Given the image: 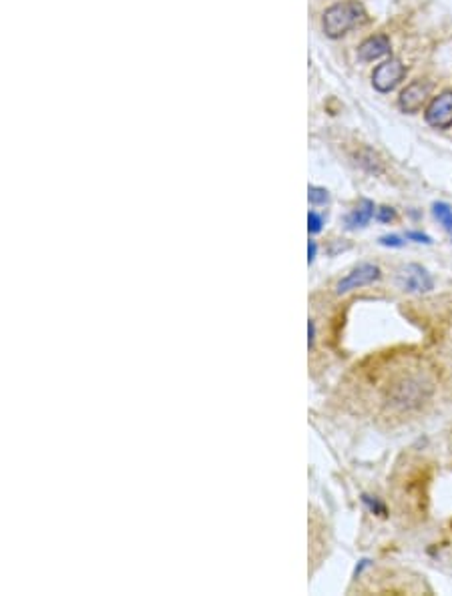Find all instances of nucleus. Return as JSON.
Segmentation results:
<instances>
[{
	"label": "nucleus",
	"mask_w": 452,
	"mask_h": 596,
	"mask_svg": "<svg viewBox=\"0 0 452 596\" xmlns=\"http://www.w3.org/2000/svg\"><path fill=\"white\" fill-rule=\"evenodd\" d=\"M372 215H374V203L372 201H368V199H364L354 211L346 217V225H348V229H356V227H364L370 219H372Z\"/></svg>",
	"instance_id": "nucleus-9"
},
{
	"label": "nucleus",
	"mask_w": 452,
	"mask_h": 596,
	"mask_svg": "<svg viewBox=\"0 0 452 596\" xmlns=\"http://www.w3.org/2000/svg\"><path fill=\"white\" fill-rule=\"evenodd\" d=\"M396 284L406 293H428L434 287L430 274L422 265H416V263H408L402 267L396 275Z\"/></svg>",
	"instance_id": "nucleus-3"
},
{
	"label": "nucleus",
	"mask_w": 452,
	"mask_h": 596,
	"mask_svg": "<svg viewBox=\"0 0 452 596\" xmlns=\"http://www.w3.org/2000/svg\"><path fill=\"white\" fill-rule=\"evenodd\" d=\"M308 229H310V233H318L322 229V217L315 211H310L308 215Z\"/></svg>",
	"instance_id": "nucleus-12"
},
{
	"label": "nucleus",
	"mask_w": 452,
	"mask_h": 596,
	"mask_svg": "<svg viewBox=\"0 0 452 596\" xmlns=\"http://www.w3.org/2000/svg\"><path fill=\"white\" fill-rule=\"evenodd\" d=\"M352 390L360 410L384 423L427 414L446 387V368L420 349H392L354 368Z\"/></svg>",
	"instance_id": "nucleus-1"
},
{
	"label": "nucleus",
	"mask_w": 452,
	"mask_h": 596,
	"mask_svg": "<svg viewBox=\"0 0 452 596\" xmlns=\"http://www.w3.org/2000/svg\"><path fill=\"white\" fill-rule=\"evenodd\" d=\"M315 251H318V247H315V241H310V245H308V261H310V263L315 259Z\"/></svg>",
	"instance_id": "nucleus-17"
},
{
	"label": "nucleus",
	"mask_w": 452,
	"mask_h": 596,
	"mask_svg": "<svg viewBox=\"0 0 452 596\" xmlns=\"http://www.w3.org/2000/svg\"><path fill=\"white\" fill-rule=\"evenodd\" d=\"M380 243H382V245H388V247H402V245H404V241H402L398 235L380 237Z\"/></svg>",
	"instance_id": "nucleus-14"
},
{
	"label": "nucleus",
	"mask_w": 452,
	"mask_h": 596,
	"mask_svg": "<svg viewBox=\"0 0 452 596\" xmlns=\"http://www.w3.org/2000/svg\"><path fill=\"white\" fill-rule=\"evenodd\" d=\"M380 267L374 265V263H360L358 267H354L350 274H346L338 284H336V293L338 296H344L348 291H354V289H360V287L372 286L374 281L380 279Z\"/></svg>",
	"instance_id": "nucleus-4"
},
{
	"label": "nucleus",
	"mask_w": 452,
	"mask_h": 596,
	"mask_svg": "<svg viewBox=\"0 0 452 596\" xmlns=\"http://www.w3.org/2000/svg\"><path fill=\"white\" fill-rule=\"evenodd\" d=\"M364 6L356 0L348 2H340L334 4L332 8H328L324 14V33L330 38H338L346 35L350 28L360 25L364 21Z\"/></svg>",
	"instance_id": "nucleus-2"
},
{
	"label": "nucleus",
	"mask_w": 452,
	"mask_h": 596,
	"mask_svg": "<svg viewBox=\"0 0 452 596\" xmlns=\"http://www.w3.org/2000/svg\"><path fill=\"white\" fill-rule=\"evenodd\" d=\"M406 239H415L416 243H430V237L424 235V233H416V231L406 233Z\"/></svg>",
	"instance_id": "nucleus-15"
},
{
	"label": "nucleus",
	"mask_w": 452,
	"mask_h": 596,
	"mask_svg": "<svg viewBox=\"0 0 452 596\" xmlns=\"http://www.w3.org/2000/svg\"><path fill=\"white\" fill-rule=\"evenodd\" d=\"M390 52V40L382 35L378 37H370L368 40H364L358 49V57L362 61H376L380 57L388 54Z\"/></svg>",
	"instance_id": "nucleus-8"
},
{
	"label": "nucleus",
	"mask_w": 452,
	"mask_h": 596,
	"mask_svg": "<svg viewBox=\"0 0 452 596\" xmlns=\"http://www.w3.org/2000/svg\"><path fill=\"white\" fill-rule=\"evenodd\" d=\"M432 215L452 235V205H448V203H434L432 205Z\"/></svg>",
	"instance_id": "nucleus-10"
},
{
	"label": "nucleus",
	"mask_w": 452,
	"mask_h": 596,
	"mask_svg": "<svg viewBox=\"0 0 452 596\" xmlns=\"http://www.w3.org/2000/svg\"><path fill=\"white\" fill-rule=\"evenodd\" d=\"M314 341H315V325L314 322L308 323V348L312 349L314 348Z\"/></svg>",
	"instance_id": "nucleus-16"
},
{
	"label": "nucleus",
	"mask_w": 452,
	"mask_h": 596,
	"mask_svg": "<svg viewBox=\"0 0 452 596\" xmlns=\"http://www.w3.org/2000/svg\"><path fill=\"white\" fill-rule=\"evenodd\" d=\"M404 75H406L404 64L398 59H390V61L378 64L374 75H372V83L380 93H388L400 83Z\"/></svg>",
	"instance_id": "nucleus-5"
},
{
	"label": "nucleus",
	"mask_w": 452,
	"mask_h": 596,
	"mask_svg": "<svg viewBox=\"0 0 452 596\" xmlns=\"http://www.w3.org/2000/svg\"><path fill=\"white\" fill-rule=\"evenodd\" d=\"M310 203H314V205H326L328 199H330V195H328L326 189H320V187H310Z\"/></svg>",
	"instance_id": "nucleus-11"
},
{
	"label": "nucleus",
	"mask_w": 452,
	"mask_h": 596,
	"mask_svg": "<svg viewBox=\"0 0 452 596\" xmlns=\"http://www.w3.org/2000/svg\"><path fill=\"white\" fill-rule=\"evenodd\" d=\"M378 221H382V223H390L394 217H396V213H394V209L392 207H380L376 213Z\"/></svg>",
	"instance_id": "nucleus-13"
},
{
	"label": "nucleus",
	"mask_w": 452,
	"mask_h": 596,
	"mask_svg": "<svg viewBox=\"0 0 452 596\" xmlns=\"http://www.w3.org/2000/svg\"><path fill=\"white\" fill-rule=\"evenodd\" d=\"M430 90H432V85H430V83H424V81H416L412 85H408V87L402 90L400 100H398L402 111L410 112V115L420 111L422 105H424L428 97H430Z\"/></svg>",
	"instance_id": "nucleus-7"
},
{
	"label": "nucleus",
	"mask_w": 452,
	"mask_h": 596,
	"mask_svg": "<svg viewBox=\"0 0 452 596\" xmlns=\"http://www.w3.org/2000/svg\"><path fill=\"white\" fill-rule=\"evenodd\" d=\"M427 123L434 129L452 127V93L446 90L428 105Z\"/></svg>",
	"instance_id": "nucleus-6"
}]
</instances>
